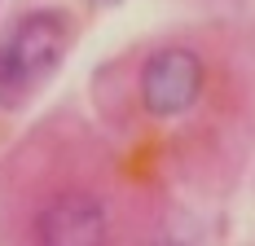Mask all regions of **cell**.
Segmentation results:
<instances>
[{
	"mask_svg": "<svg viewBox=\"0 0 255 246\" xmlns=\"http://www.w3.org/2000/svg\"><path fill=\"white\" fill-rule=\"evenodd\" d=\"M71 49V18L62 9H35L0 40V97L18 101L40 88Z\"/></svg>",
	"mask_w": 255,
	"mask_h": 246,
	"instance_id": "obj_1",
	"label": "cell"
},
{
	"mask_svg": "<svg viewBox=\"0 0 255 246\" xmlns=\"http://www.w3.org/2000/svg\"><path fill=\"white\" fill-rule=\"evenodd\" d=\"M35 246H110V211L97 185L62 180L35 207Z\"/></svg>",
	"mask_w": 255,
	"mask_h": 246,
	"instance_id": "obj_2",
	"label": "cell"
},
{
	"mask_svg": "<svg viewBox=\"0 0 255 246\" xmlns=\"http://www.w3.org/2000/svg\"><path fill=\"white\" fill-rule=\"evenodd\" d=\"M207 88V62L189 44H163L145 57L141 79H136V97L150 119H176L185 115Z\"/></svg>",
	"mask_w": 255,
	"mask_h": 246,
	"instance_id": "obj_3",
	"label": "cell"
},
{
	"mask_svg": "<svg viewBox=\"0 0 255 246\" xmlns=\"http://www.w3.org/2000/svg\"><path fill=\"white\" fill-rule=\"evenodd\" d=\"M97 4H115V0H97Z\"/></svg>",
	"mask_w": 255,
	"mask_h": 246,
	"instance_id": "obj_4",
	"label": "cell"
}]
</instances>
